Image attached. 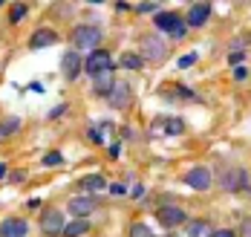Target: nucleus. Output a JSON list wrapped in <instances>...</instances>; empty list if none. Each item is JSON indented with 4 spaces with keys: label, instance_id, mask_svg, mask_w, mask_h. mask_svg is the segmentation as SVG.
Listing matches in <instances>:
<instances>
[{
    "label": "nucleus",
    "instance_id": "nucleus-35",
    "mask_svg": "<svg viewBox=\"0 0 251 237\" xmlns=\"http://www.w3.org/2000/svg\"><path fill=\"white\" fill-rule=\"evenodd\" d=\"M240 232H243V237H251V220L243 223V229H240Z\"/></svg>",
    "mask_w": 251,
    "mask_h": 237
},
{
    "label": "nucleus",
    "instance_id": "nucleus-24",
    "mask_svg": "<svg viewBox=\"0 0 251 237\" xmlns=\"http://www.w3.org/2000/svg\"><path fill=\"white\" fill-rule=\"evenodd\" d=\"M243 61H246V53H243V50H231V53H228V64H231V67H240Z\"/></svg>",
    "mask_w": 251,
    "mask_h": 237
},
{
    "label": "nucleus",
    "instance_id": "nucleus-27",
    "mask_svg": "<svg viewBox=\"0 0 251 237\" xmlns=\"http://www.w3.org/2000/svg\"><path fill=\"white\" fill-rule=\"evenodd\" d=\"M61 162H64V159H61V154H58V151H52V154H47V157H44V165H61Z\"/></svg>",
    "mask_w": 251,
    "mask_h": 237
},
{
    "label": "nucleus",
    "instance_id": "nucleus-31",
    "mask_svg": "<svg viewBox=\"0 0 251 237\" xmlns=\"http://www.w3.org/2000/svg\"><path fill=\"white\" fill-rule=\"evenodd\" d=\"M211 237H237V232H234V229H217Z\"/></svg>",
    "mask_w": 251,
    "mask_h": 237
},
{
    "label": "nucleus",
    "instance_id": "nucleus-11",
    "mask_svg": "<svg viewBox=\"0 0 251 237\" xmlns=\"http://www.w3.org/2000/svg\"><path fill=\"white\" fill-rule=\"evenodd\" d=\"M29 235V223L24 217H9L0 223V237H26Z\"/></svg>",
    "mask_w": 251,
    "mask_h": 237
},
{
    "label": "nucleus",
    "instance_id": "nucleus-8",
    "mask_svg": "<svg viewBox=\"0 0 251 237\" xmlns=\"http://www.w3.org/2000/svg\"><path fill=\"white\" fill-rule=\"evenodd\" d=\"M156 220H159V226H165V229H176V226L188 223V214L179 209V206H159V209H156Z\"/></svg>",
    "mask_w": 251,
    "mask_h": 237
},
{
    "label": "nucleus",
    "instance_id": "nucleus-39",
    "mask_svg": "<svg viewBox=\"0 0 251 237\" xmlns=\"http://www.w3.org/2000/svg\"><path fill=\"white\" fill-rule=\"evenodd\" d=\"M0 6H3V0H0Z\"/></svg>",
    "mask_w": 251,
    "mask_h": 237
},
{
    "label": "nucleus",
    "instance_id": "nucleus-15",
    "mask_svg": "<svg viewBox=\"0 0 251 237\" xmlns=\"http://www.w3.org/2000/svg\"><path fill=\"white\" fill-rule=\"evenodd\" d=\"M113 87H116V79H113V70H107V73H99V76H93V93L96 96H110L113 93Z\"/></svg>",
    "mask_w": 251,
    "mask_h": 237
},
{
    "label": "nucleus",
    "instance_id": "nucleus-9",
    "mask_svg": "<svg viewBox=\"0 0 251 237\" xmlns=\"http://www.w3.org/2000/svg\"><path fill=\"white\" fill-rule=\"evenodd\" d=\"M96 206H99V200H96L93 194H84V197H73V200L67 203V211H70L75 220H87V217L96 211Z\"/></svg>",
    "mask_w": 251,
    "mask_h": 237
},
{
    "label": "nucleus",
    "instance_id": "nucleus-1",
    "mask_svg": "<svg viewBox=\"0 0 251 237\" xmlns=\"http://www.w3.org/2000/svg\"><path fill=\"white\" fill-rule=\"evenodd\" d=\"M217 183L228 194H240V191H249L251 188V180H249V171L246 168H223Z\"/></svg>",
    "mask_w": 251,
    "mask_h": 237
},
{
    "label": "nucleus",
    "instance_id": "nucleus-20",
    "mask_svg": "<svg viewBox=\"0 0 251 237\" xmlns=\"http://www.w3.org/2000/svg\"><path fill=\"white\" fill-rule=\"evenodd\" d=\"M21 125H24V122H21L18 116H9L6 122H0V139H6V136L18 133V131H21Z\"/></svg>",
    "mask_w": 251,
    "mask_h": 237
},
{
    "label": "nucleus",
    "instance_id": "nucleus-18",
    "mask_svg": "<svg viewBox=\"0 0 251 237\" xmlns=\"http://www.w3.org/2000/svg\"><path fill=\"white\" fill-rule=\"evenodd\" d=\"M119 64H122L125 70H136V73H139V70L145 67V58H142V53H139V55H136V53H125Z\"/></svg>",
    "mask_w": 251,
    "mask_h": 237
},
{
    "label": "nucleus",
    "instance_id": "nucleus-4",
    "mask_svg": "<svg viewBox=\"0 0 251 237\" xmlns=\"http://www.w3.org/2000/svg\"><path fill=\"white\" fill-rule=\"evenodd\" d=\"M182 183L191 185L194 191H208L211 183H214L211 168H205V165H194V168H188V171H185V177H182Z\"/></svg>",
    "mask_w": 251,
    "mask_h": 237
},
{
    "label": "nucleus",
    "instance_id": "nucleus-38",
    "mask_svg": "<svg viewBox=\"0 0 251 237\" xmlns=\"http://www.w3.org/2000/svg\"><path fill=\"white\" fill-rule=\"evenodd\" d=\"M113 9H119V12H127V9H133V6H130V3H116Z\"/></svg>",
    "mask_w": 251,
    "mask_h": 237
},
{
    "label": "nucleus",
    "instance_id": "nucleus-5",
    "mask_svg": "<svg viewBox=\"0 0 251 237\" xmlns=\"http://www.w3.org/2000/svg\"><path fill=\"white\" fill-rule=\"evenodd\" d=\"M84 70H87L90 76H99V73H107V70H116L113 55L107 53V50H96V53H90L87 55V61H84Z\"/></svg>",
    "mask_w": 251,
    "mask_h": 237
},
{
    "label": "nucleus",
    "instance_id": "nucleus-23",
    "mask_svg": "<svg viewBox=\"0 0 251 237\" xmlns=\"http://www.w3.org/2000/svg\"><path fill=\"white\" fill-rule=\"evenodd\" d=\"M130 237H153V232L145 223H133V226H130Z\"/></svg>",
    "mask_w": 251,
    "mask_h": 237
},
{
    "label": "nucleus",
    "instance_id": "nucleus-34",
    "mask_svg": "<svg viewBox=\"0 0 251 237\" xmlns=\"http://www.w3.org/2000/svg\"><path fill=\"white\" fill-rule=\"evenodd\" d=\"M9 180H12V183H24V180H26V174H24V171H15V174H12Z\"/></svg>",
    "mask_w": 251,
    "mask_h": 237
},
{
    "label": "nucleus",
    "instance_id": "nucleus-37",
    "mask_svg": "<svg viewBox=\"0 0 251 237\" xmlns=\"http://www.w3.org/2000/svg\"><path fill=\"white\" fill-rule=\"evenodd\" d=\"M64 110H67V105H61V107H55V110H52V119H58V116H61V113H64Z\"/></svg>",
    "mask_w": 251,
    "mask_h": 237
},
{
    "label": "nucleus",
    "instance_id": "nucleus-19",
    "mask_svg": "<svg viewBox=\"0 0 251 237\" xmlns=\"http://www.w3.org/2000/svg\"><path fill=\"white\" fill-rule=\"evenodd\" d=\"M104 177H101V174H90V177H84V180H81V188H84V191H90V194H96V191H101V188H104Z\"/></svg>",
    "mask_w": 251,
    "mask_h": 237
},
{
    "label": "nucleus",
    "instance_id": "nucleus-13",
    "mask_svg": "<svg viewBox=\"0 0 251 237\" xmlns=\"http://www.w3.org/2000/svg\"><path fill=\"white\" fill-rule=\"evenodd\" d=\"M211 9H214L211 3H194L185 15V24L188 26H205V21L211 18Z\"/></svg>",
    "mask_w": 251,
    "mask_h": 237
},
{
    "label": "nucleus",
    "instance_id": "nucleus-2",
    "mask_svg": "<svg viewBox=\"0 0 251 237\" xmlns=\"http://www.w3.org/2000/svg\"><path fill=\"white\" fill-rule=\"evenodd\" d=\"M153 24L159 32H168L171 38H185L188 35V24L182 21V15H176V12H156V18H153Z\"/></svg>",
    "mask_w": 251,
    "mask_h": 237
},
{
    "label": "nucleus",
    "instance_id": "nucleus-7",
    "mask_svg": "<svg viewBox=\"0 0 251 237\" xmlns=\"http://www.w3.org/2000/svg\"><path fill=\"white\" fill-rule=\"evenodd\" d=\"M165 55H168V44L151 32V35H145L142 38V58H151V61H165Z\"/></svg>",
    "mask_w": 251,
    "mask_h": 237
},
{
    "label": "nucleus",
    "instance_id": "nucleus-16",
    "mask_svg": "<svg viewBox=\"0 0 251 237\" xmlns=\"http://www.w3.org/2000/svg\"><path fill=\"white\" fill-rule=\"evenodd\" d=\"M185 235L188 237H211L214 229H211L208 220H188V223H185Z\"/></svg>",
    "mask_w": 251,
    "mask_h": 237
},
{
    "label": "nucleus",
    "instance_id": "nucleus-29",
    "mask_svg": "<svg viewBox=\"0 0 251 237\" xmlns=\"http://www.w3.org/2000/svg\"><path fill=\"white\" fill-rule=\"evenodd\" d=\"M87 136H90L96 145H101V142H104V139H101V133H99V128H87Z\"/></svg>",
    "mask_w": 251,
    "mask_h": 237
},
{
    "label": "nucleus",
    "instance_id": "nucleus-22",
    "mask_svg": "<svg viewBox=\"0 0 251 237\" xmlns=\"http://www.w3.org/2000/svg\"><path fill=\"white\" fill-rule=\"evenodd\" d=\"M162 125H165V131L171 133V136H179V133L185 131V122L182 119H162Z\"/></svg>",
    "mask_w": 251,
    "mask_h": 237
},
{
    "label": "nucleus",
    "instance_id": "nucleus-14",
    "mask_svg": "<svg viewBox=\"0 0 251 237\" xmlns=\"http://www.w3.org/2000/svg\"><path fill=\"white\" fill-rule=\"evenodd\" d=\"M107 105L113 107V110H125V107L130 105V87H127L125 81H116L113 93L107 96Z\"/></svg>",
    "mask_w": 251,
    "mask_h": 237
},
{
    "label": "nucleus",
    "instance_id": "nucleus-33",
    "mask_svg": "<svg viewBox=\"0 0 251 237\" xmlns=\"http://www.w3.org/2000/svg\"><path fill=\"white\" fill-rule=\"evenodd\" d=\"M246 79H249V73L243 67H234V81H246Z\"/></svg>",
    "mask_w": 251,
    "mask_h": 237
},
{
    "label": "nucleus",
    "instance_id": "nucleus-25",
    "mask_svg": "<svg viewBox=\"0 0 251 237\" xmlns=\"http://www.w3.org/2000/svg\"><path fill=\"white\" fill-rule=\"evenodd\" d=\"M133 9H136L139 15H151V12H156V9H159V3H136Z\"/></svg>",
    "mask_w": 251,
    "mask_h": 237
},
{
    "label": "nucleus",
    "instance_id": "nucleus-36",
    "mask_svg": "<svg viewBox=\"0 0 251 237\" xmlns=\"http://www.w3.org/2000/svg\"><path fill=\"white\" fill-rule=\"evenodd\" d=\"M6 177H9V165H3V162H0V180H6Z\"/></svg>",
    "mask_w": 251,
    "mask_h": 237
},
{
    "label": "nucleus",
    "instance_id": "nucleus-17",
    "mask_svg": "<svg viewBox=\"0 0 251 237\" xmlns=\"http://www.w3.org/2000/svg\"><path fill=\"white\" fill-rule=\"evenodd\" d=\"M90 232V220H73V223H67V229H64V237H81Z\"/></svg>",
    "mask_w": 251,
    "mask_h": 237
},
{
    "label": "nucleus",
    "instance_id": "nucleus-28",
    "mask_svg": "<svg viewBox=\"0 0 251 237\" xmlns=\"http://www.w3.org/2000/svg\"><path fill=\"white\" fill-rule=\"evenodd\" d=\"M119 154H122V145H119V142H113V145L107 148V157H110V159H119Z\"/></svg>",
    "mask_w": 251,
    "mask_h": 237
},
{
    "label": "nucleus",
    "instance_id": "nucleus-21",
    "mask_svg": "<svg viewBox=\"0 0 251 237\" xmlns=\"http://www.w3.org/2000/svg\"><path fill=\"white\" fill-rule=\"evenodd\" d=\"M26 15H29V3H15L12 12H9V21H12V24H21Z\"/></svg>",
    "mask_w": 251,
    "mask_h": 237
},
{
    "label": "nucleus",
    "instance_id": "nucleus-26",
    "mask_svg": "<svg viewBox=\"0 0 251 237\" xmlns=\"http://www.w3.org/2000/svg\"><path fill=\"white\" fill-rule=\"evenodd\" d=\"M197 64V53L185 55V58H179V70H185V67H194Z\"/></svg>",
    "mask_w": 251,
    "mask_h": 237
},
{
    "label": "nucleus",
    "instance_id": "nucleus-10",
    "mask_svg": "<svg viewBox=\"0 0 251 237\" xmlns=\"http://www.w3.org/2000/svg\"><path fill=\"white\" fill-rule=\"evenodd\" d=\"M52 44H58V32L50 26H41L29 35V50H47Z\"/></svg>",
    "mask_w": 251,
    "mask_h": 237
},
{
    "label": "nucleus",
    "instance_id": "nucleus-12",
    "mask_svg": "<svg viewBox=\"0 0 251 237\" xmlns=\"http://www.w3.org/2000/svg\"><path fill=\"white\" fill-rule=\"evenodd\" d=\"M81 70H84V64H81V55H78L75 50H70V53L61 58V73H64L67 81H75Z\"/></svg>",
    "mask_w": 251,
    "mask_h": 237
},
{
    "label": "nucleus",
    "instance_id": "nucleus-40",
    "mask_svg": "<svg viewBox=\"0 0 251 237\" xmlns=\"http://www.w3.org/2000/svg\"><path fill=\"white\" fill-rule=\"evenodd\" d=\"M249 194H251V188H249Z\"/></svg>",
    "mask_w": 251,
    "mask_h": 237
},
{
    "label": "nucleus",
    "instance_id": "nucleus-3",
    "mask_svg": "<svg viewBox=\"0 0 251 237\" xmlns=\"http://www.w3.org/2000/svg\"><path fill=\"white\" fill-rule=\"evenodd\" d=\"M101 44V29L90 26V24H81L73 29V47L75 50H87V53H96Z\"/></svg>",
    "mask_w": 251,
    "mask_h": 237
},
{
    "label": "nucleus",
    "instance_id": "nucleus-32",
    "mask_svg": "<svg viewBox=\"0 0 251 237\" xmlns=\"http://www.w3.org/2000/svg\"><path fill=\"white\" fill-rule=\"evenodd\" d=\"M130 197H133V200H142V197H145V185H133Z\"/></svg>",
    "mask_w": 251,
    "mask_h": 237
},
{
    "label": "nucleus",
    "instance_id": "nucleus-30",
    "mask_svg": "<svg viewBox=\"0 0 251 237\" xmlns=\"http://www.w3.org/2000/svg\"><path fill=\"white\" fill-rule=\"evenodd\" d=\"M110 191H113V197H127L125 185H119V183H113V185H110Z\"/></svg>",
    "mask_w": 251,
    "mask_h": 237
},
{
    "label": "nucleus",
    "instance_id": "nucleus-6",
    "mask_svg": "<svg viewBox=\"0 0 251 237\" xmlns=\"http://www.w3.org/2000/svg\"><path fill=\"white\" fill-rule=\"evenodd\" d=\"M64 229H67V223H64V214L58 209H47L41 214V232L47 237H58L64 235Z\"/></svg>",
    "mask_w": 251,
    "mask_h": 237
}]
</instances>
